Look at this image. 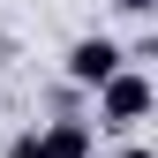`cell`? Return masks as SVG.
I'll return each mask as SVG.
<instances>
[{
	"label": "cell",
	"instance_id": "1",
	"mask_svg": "<svg viewBox=\"0 0 158 158\" xmlns=\"http://www.w3.org/2000/svg\"><path fill=\"white\" fill-rule=\"evenodd\" d=\"M151 106H158V90H151L135 68H121L113 83H98V128H135Z\"/></svg>",
	"mask_w": 158,
	"mask_h": 158
},
{
	"label": "cell",
	"instance_id": "2",
	"mask_svg": "<svg viewBox=\"0 0 158 158\" xmlns=\"http://www.w3.org/2000/svg\"><path fill=\"white\" fill-rule=\"evenodd\" d=\"M121 68H128V53L113 45V38H75V45H68V83H83V90L113 83Z\"/></svg>",
	"mask_w": 158,
	"mask_h": 158
},
{
	"label": "cell",
	"instance_id": "3",
	"mask_svg": "<svg viewBox=\"0 0 158 158\" xmlns=\"http://www.w3.org/2000/svg\"><path fill=\"white\" fill-rule=\"evenodd\" d=\"M38 158H90V121H53L38 135Z\"/></svg>",
	"mask_w": 158,
	"mask_h": 158
},
{
	"label": "cell",
	"instance_id": "4",
	"mask_svg": "<svg viewBox=\"0 0 158 158\" xmlns=\"http://www.w3.org/2000/svg\"><path fill=\"white\" fill-rule=\"evenodd\" d=\"M8 158H38V135H15V143H8Z\"/></svg>",
	"mask_w": 158,
	"mask_h": 158
},
{
	"label": "cell",
	"instance_id": "5",
	"mask_svg": "<svg viewBox=\"0 0 158 158\" xmlns=\"http://www.w3.org/2000/svg\"><path fill=\"white\" fill-rule=\"evenodd\" d=\"M121 8H128V15H151V8H158V0H121Z\"/></svg>",
	"mask_w": 158,
	"mask_h": 158
},
{
	"label": "cell",
	"instance_id": "6",
	"mask_svg": "<svg viewBox=\"0 0 158 158\" xmlns=\"http://www.w3.org/2000/svg\"><path fill=\"white\" fill-rule=\"evenodd\" d=\"M121 158H158V151H143V143H135V151H121Z\"/></svg>",
	"mask_w": 158,
	"mask_h": 158
}]
</instances>
